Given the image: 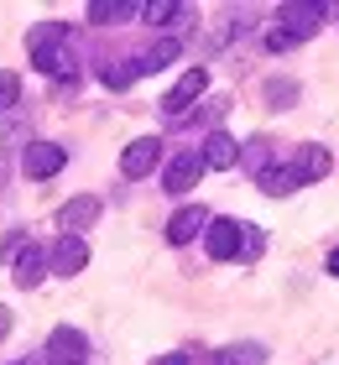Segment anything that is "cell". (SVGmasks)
<instances>
[{"label": "cell", "mask_w": 339, "mask_h": 365, "mask_svg": "<svg viewBox=\"0 0 339 365\" xmlns=\"http://www.w3.org/2000/svg\"><path fill=\"white\" fill-rule=\"evenodd\" d=\"M47 360H53V365H84V360H89V339L63 324V329L47 334Z\"/></svg>", "instance_id": "cell-7"}, {"label": "cell", "mask_w": 339, "mask_h": 365, "mask_svg": "<svg viewBox=\"0 0 339 365\" xmlns=\"http://www.w3.org/2000/svg\"><path fill=\"white\" fill-rule=\"evenodd\" d=\"M63 162H68V152L58 141H31L21 168H26V178H53V173H63Z\"/></svg>", "instance_id": "cell-9"}, {"label": "cell", "mask_w": 339, "mask_h": 365, "mask_svg": "<svg viewBox=\"0 0 339 365\" xmlns=\"http://www.w3.org/2000/svg\"><path fill=\"white\" fill-rule=\"evenodd\" d=\"M266 99H271L277 110H287V105L298 99V89H293V84H266Z\"/></svg>", "instance_id": "cell-23"}, {"label": "cell", "mask_w": 339, "mask_h": 365, "mask_svg": "<svg viewBox=\"0 0 339 365\" xmlns=\"http://www.w3.org/2000/svg\"><path fill=\"white\" fill-rule=\"evenodd\" d=\"M203 89H209V73H203V68H188V73H183L173 89H167V99H162V115H167V120H183V115H188V105H193V99H198Z\"/></svg>", "instance_id": "cell-4"}, {"label": "cell", "mask_w": 339, "mask_h": 365, "mask_svg": "<svg viewBox=\"0 0 339 365\" xmlns=\"http://www.w3.org/2000/svg\"><path fill=\"white\" fill-rule=\"evenodd\" d=\"M266 146H271V141H261V136L241 146V157H246V162H251V168H256V173H261V168H271V152H266Z\"/></svg>", "instance_id": "cell-22"}, {"label": "cell", "mask_w": 339, "mask_h": 365, "mask_svg": "<svg viewBox=\"0 0 339 365\" xmlns=\"http://www.w3.org/2000/svg\"><path fill=\"white\" fill-rule=\"evenodd\" d=\"M329 277H339V251H329Z\"/></svg>", "instance_id": "cell-26"}, {"label": "cell", "mask_w": 339, "mask_h": 365, "mask_svg": "<svg viewBox=\"0 0 339 365\" xmlns=\"http://www.w3.org/2000/svg\"><path fill=\"white\" fill-rule=\"evenodd\" d=\"M214 365H261V344H230V350H219Z\"/></svg>", "instance_id": "cell-19"}, {"label": "cell", "mask_w": 339, "mask_h": 365, "mask_svg": "<svg viewBox=\"0 0 339 365\" xmlns=\"http://www.w3.org/2000/svg\"><path fill=\"white\" fill-rule=\"evenodd\" d=\"M99 78H105V89H131V78H136V58H121V63H110V68L99 73Z\"/></svg>", "instance_id": "cell-20"}, {"label": "cell", "mask_w": 339, "mask_h": 365, "mask_svg": "<svg viewBox=\"0 0 339 365\" xmlns=\"http://www.w3.org/2000/svg\"><path fill=\"white\" fill-rule=\"evenodd\" d=\"M11 334V308H0V339Z\"/></svg>", "instance_id": "cell-24"}, {"label": "cell", "mask_w": 339, "mask_h": 365, "mask_svg": "<svg viewBox=\"0 0 339 365\" xmlns=\"http://www.w3.org/2000/svg\"><path fill=\"white\" fill-rule=\"evenodd\" d=\"M16 99H21V78H16L11 68H0V115H6Z\"/></svg>", "instance_id": "cell-21"}, {"label": "cell", "mask_w": 339, "mask_h": 365, "mask_svg": "<svg viewBox=\"0 0 339 365\" xmlns=\"http://www.w3.org/2000/svg\"><path fill=\"white\" fill-rule=\"evenodd\" d=\"M324 21H329V6H324V0H293V6H282V26L266 31V47H271V53H287V47L308 42Z\"/></svg>", "instance_id": "cell-1"}, {"label": "cell", "mask_w": 339, "mask_h": 365, "mask_svg": "<svg viewBox=\"0 0 339 365\" xmlns=\"http://www.w3.org/2000/svg\"><path fill=\"white\" fill-rule=\"evenodd\" d=\"M329 168H334V157L324 152V146H303L298 162H293V178L298 182H318V178H329Z\"/></svg>", "instance_id": "cell-14"}, {"label": "cell", "mask_w": 339, "mask_h": 365, "mask_svg": "<svg viewBox=\"0 0 339 365\" xmlns=\"http://www.w3.org/2000/svg\"><path fill=\"white\" fill-rule=\"evenodd\" d=\"M198 178H203V157H198V152H178L173 162H167V173H162V188L183 198Z\"/></svg>", "instance_id": "cell-8"}, {"label": "cell", "mask_w": 339, "mask_h": 365, "mask_svg": "<svg viewBox=\"0 0 339 365\" xmlns=\"http://www.w3.org/2000/svg\"><path fill=\"white\" fill-rule=\"evenodd\" d=\"M47 267H53L58 277H79L84 267H89V245H84V235H58L53 251H47Z\"/></svg>", "instance_id": "cell-6"}, {"label": "cell", "mask_w": 339, "mask_h": 365, "mask_svg": "<svg viewBox=\"0 0 339 365\" xmlns=\"http://www.w3.org/2000/svg\"><path fill=\"white\" fill-rule=\"evenodd\" d=\"M203 168H214V173H230L235 162H241V141L230 136V130H209V141H203Z\"/></svg>", "instance_id": "cell-13"}, {"label": "cell", "mask_w": 339, "mask_h": 365, "mask_svg": "<svg viewBox=\"0 0 339 365\" xmlns=\"http://www.w3.org/2000/svg\"><path fill=\"white\" fill-rule=\"evenodd\" d=\"M126 16H141V6H131V0H94L89 6V21H99V26H115Z\"/></svg>", "instance_id": "cell-16"}, {"label": "cell", "mask_w": 339, "mask_h": 365, "mask_svg": "<svg viewBox=\"0 0 339 365\" xmlns=\"http://www.w3.org/2000/svg\"><path fill=\"white\" fill-rule=\"evenodd\" d=\"M99 220V198L94 193H79V198H68V204L58 209V230L63 235H79V230H89Z\"/></svg>", "instance_id": "cell-11"}, {"label": "cell", "mask_w": 339, "mask_h": 365, "mask_svg": "<svg viewBox=\"0 0 339 365\" xmlns=\"http://www.w3.org/2000/svg\"><path fill=\"white\" fill-rule=\"evenodd\" d=\"M203 245H209L214 261H235V256H241V245H246V225L241 220H209Z\"/></svg>", "instance_id": "cell-5"}, {"label": "cell", "mask_w": 339, "mask_h": 365, "mask_svg": "<svg viewBox=\"0 0 339 365\" xmlns=\"http://www.w3.org/2000/svg\"><path fill=\"white\" fill-rule=\"evenodd\" d=\"M203 230H209V209H203V204H183L173 220H167V240H173V245H188L193 235H203Z\"/></svg>", "instance_id": "cell-12"}, {"label": "cell", "mask_w": 339, "mask_h": 365, "mask_svg": "<svg viewBox=\"0 0 339 365\" xmlns=\"http://www.w3.org/2000/svg\"><path fill=\"white\" fill-rule=\"evenodd\" d=\"M157 365H188V355H162Z\"/></svg>", "instance_id": "cell-25"}, {"label": "cell", "mask_w": 339, "mask_h": 365, "mask_svg": "<svg viewBox=\"0 0 339 365\" xmlns=\"http://www.w3.org/2000/svg\"><path fill=\"white\" fill-rule=\"evenodd\" d=\"M141 16L151 26H173L178 16H188V6H178V0H151V6H141Z\"/></svg>", "instance_id": "cell-18"}, {"label": "cell", "mask_w": 339, "mask_h": 365, "mask_svg": "<svg viewBox=\"0 0 339 365\" xmlns=\"http://www.w3.org/2000/svg\"><path fill=\"white\" fill-rule=\"evenodd\" d=\"M256 182H261V193H271V198H287V193L298 188L293 168H261V173H256Z\"/></svg>", "instance_id": "cell-17"}, {"label": "cell", "mask_w": 339, "mask_h": 365, "mask_svg": "<svg viewBox=\"0 0 339 365\" xmlns=\"http://www.w3.org/2000/svg\"><path fill=\"white\" fill-rule=\"evenodd\" d=\"M157 162H162V141L157 136H141V141H131L126 152H121V173L126 178H146Z\"/></svg>", "instance_id": "cell-10"}, {"label": "cell", "mask_w": 339, "mask_h": 365, "mask_svg": "<svg viewBox=\"0 0 339 365\" xmlns=\"http://www.w3.org/2000/svg\"><path fill=\"white\" fill-rule=\"evenodd\" d=\"M26 53L42 73H53V78L68 73L74 68V58H68V21H37L26 31Z\"/></svg>", "instance_id": "cell-2"}, {"label": "cell", "mask_w": 339, "mask_h": 365, "mask_svg": "<svg viewBox=\"0 0 339 365\" xmlns=\"http://www.w3.org/2000/svg\"><path fill=\"white\" fill-rule=\"evenodd\" d=\"M11 256H16V287H37V282L47 277V251H42V245L37 240H11Z\"/></svg>", "instance_id": "cell-3"}, {"label": "cell", "mask_w": 339, "mask_h": 365, "mask_svg": "<svg viewBox=\"0 0 339 365\" xmlns=\"http://www.w3.org/2000/svg\"><path fill=\"white\" fill-rule=\"evenodd\" d=\"M178 53H183V42L178 37H162V42H151L141 58H136V73H157V68H167V63H178Z\"/></svg>", "instance_id": "cell-15"}, {"label": "cell", "mask_w": 339, "mask_h": 365, "mask_svg": "<svg viewBox=\"0 0 339 365\" xmlns=\"http://www.w3.org/2000/svg\"><path fill=\"white\" fill-rule=\"evenodd\" d=\"M0 188H6V162H0Z\"/></svg>", "instance_id": "cell-27"}]
</instances>
